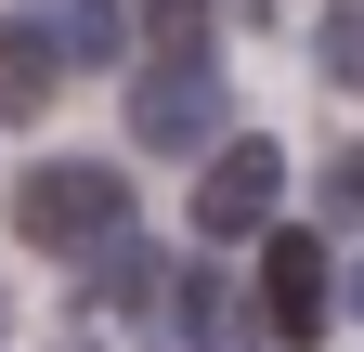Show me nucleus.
Segmentation results:
<instances>
[{"mask_svg":"<svg viewBox=\"0 0 364 352\" xmlns=\"http://www.w3.org/2000/svg\"><path fill=\"white\" fill-rule=\"evenodd\" d=\"M351 300H364V274H351Z\"/></svg>","mask_w":364,"mask_h":352,"instance_id":"9b49d317","label":"nucleus"},{"mask_svg":"<svg viewBox=\"0 0 364 352\" xmlns=\"http://www.w3.org/2000/svg\"><path fill=\"white\" fill-rule=\"evenodd\" d=\"M326 78H338V92H364V0H338V14H326Z\"/></svg>","mask_w":364,"mask_h":352,"instance_id":"1a4fd4ad","label":"nucleus"},{"mask_svg":"<svg viewBox=\"0 0 364 352\" xmlns=\"http://www.w3.org/2000/svg\"><path fill=\"white\" fill-rule=\"evenodd\" d=\"M144 39H156V66H196L208 53V0H144Z\"/></svg>","mask_w":364,"mask_h":352,"instance_id":"6e6552de","label":"nucleus"},{"mask_svg":"<svg viewBox=\"0 0 364 352\" xmlns=\"http://www.w3.org/2000/svg\"><path fill=\"white\" fill-rule=\"evenodd\" d=\"M130 130H144L156 157H208V130H221V66H144L130 78Z\"/></svg>","mask_w":364,"mask_h":352,"instance_id":"7ed1b4c3","label":"nucleus"},{"mask_svg":"<svg viewBox=\"0 0 364 352\" xmlns=\"http://www.w3.org/2000/svg\"><path fill=\"white\" fill-rule=\"evenodd\" d=\"M26 26L53 39L65 66H117V0H26Z\"/></svg>","mask_w":364,"mask_h":352,"instance_id":"0eeeda50","label":"nucleus"},{"mask_svg":"<svg viewBox=\"0 0 364 352\" xmlns=\"http://www.w3.org/2000/svg\"><path fill=\"white\" fill-rule=\"evenodd\" d=\"M326 314H338L326 235H260V326L273 339H326Z\"/></svg>","mask_w":364,"mask_h":352,"instance_id":"20e7f679","label":"nucleus"},{"mask_svg":"<svg viewBox=\"0 0 364 352\" xmlns=\"http://www.w3.org/2000/svg\"><path fill=\"white\" fill-rule=\"evenodd\" d=\"M273 196H287V157H273L260 130H235V144L196 170V235H273Z\"/></svg>","mask_w":364,"mask_h":352,"instance_id":"f03ea898","label":"nucleus"},{"mask_svg":"<svg viewBox=\"0 0 364 352\" xmlns=\"http://www.w3.org/2000/svg\"><path fill=\"white\" fill-rule=\"evenodd\" d=\"M53 92H65V53H53V39H39L26 14H0V118L26 130L39 105H53Z\"/></svg>","mask_w":364,"mask_h":352,"instance_id":"39448f33","label":"nucleus"},{"mask_svg":"<svg viewBox=\"0 0 364 352\" xmlns=\"http://www.w3.org/2000/svg\"><path fill=\"white\" fill-rule=\"evenodd\" d=\"M14 235L39 261H105L130 235V183H117L105 157H39L26 183H14Z\"/></svg>","mask_w":364,"mask_h":352,"instance_id":"f257e3e1","label":"nucleus"},{"mask_svg":"<svg viewBox=\"0 0 364 352\" xmlns=\"http://www.w3.org/2000/svg\"><path fill=\"white\" fill-rule=\"evenodd\" d=\"M169 300H182V339H196V352H260V339H273V326H260V314H247L221 274H182Z\"/></svg>","mask_w":364,"mask_h":352,"instance_id":"423d86ee","label":"nucleus"},{"mask_svg":"<svg viewBox=\"0 0 364 352\" xmlns=\"http://www.w3.org/2000/svg\"><path fill=\"white\" fill-rule=\"evenodd\" d=\"M326 209H338V222H364V144H338V157H326Z\"/></svg>","mask_w":364,"mask_h":352,"instance_id":"9d476101","label":"nucleus"}]
</instances>
